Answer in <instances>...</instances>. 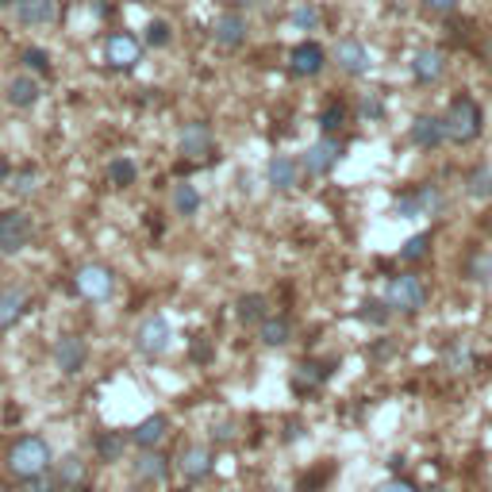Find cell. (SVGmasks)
Wrapping results in <instances>:
<instances>
[{"label":"cell","instance_id":"obj_21","mask_svg":"<svg viewBox=\"0 0 492 492\" xmlns=\"http://www.w3.org/2000/svg\"><path fill=\"white\" fill-rule=\"evenodd\" d=\"M201 204H204V196L196 185L189 182H177L170 189V208H173V216H182V220H192V216H201Z\"/></svg>","mask_w":492,"mask_h":492},{"label":"cell","instance_id":"obj_20","mask_svg":"<svg viewBox=\"0 0 492 492\" xmlns=\"http://www.w3.org/2000/svg\"><path fill=\"white\" fill-rule=\"evenodd\" d=\"M177 466H182L189 481H204V477H212V469H216V458H212L208 447H185L182 458H177Z\"/></svg>","mask_w":492,"mask_h":492},{"label":"cell","instance_id":"obj_25","mask_svg":"<svg viewBox=\"0 0 492 492\" xmlns=\"http://www.w3.org/2000/svg\"><path fill=\"white\" fill-rule=\"evenodd\" d=\"M104 177H108V185H112V189H131V185L139 182V166H135V162H131L127 154H120V158H112V162H108Z\"/></svg>","mask_w":492,"mask_h":492},{"label":"cell","instance_id":"obj_46","mask_svg":"<svg viewBox=\"0 0 492 492\" xmlns=\"http://www.w3.org/2000/svg\"><path fill=\"white\" fill-rule=\"evenodd\" d=\"M8 173H12V162H8L5 154H0V185H5V182H8Z\"/></svg>","mask_w":492,"mask_h":492},{"label":"cell","instance_id":"obj_41","mask_svg":"<svg viewBox=\"0 0 492 492\" xmlns=\"http://www.w3.org/2000/svg\"><path fill=\"white\" fill-rule=\"evenodd\" d=\"M358 316H362L366 323H373V327H385L392 311H389L381 300H366V304H362V311H358Z\"/></svg>","mask_w":492,"mask_h":492},{"label":"cell","instance_id":"obj_38","mask_svg":"<svg viewBox=\"0 0 492 492\" xmlns=\"http://www.w3.org/2000/svg\"><path fill=\"white\" fill-rule=\"evenodd\" d=\"M428 254H431V235H428V231L412 235V239H408V242L400 246V258H404V261H423Z\"/></svg>","mask_w":492,"mask_h":492},{"label":"cell","instance_id":"obj_4","mask_svg":"<svg viewBox=\"0 0 492 492\" xmlns=\"http://www.w3.org/2000/svg\"><path fill=\"white\" fill-rule=\"evenodd\" d=\"M385 304L392 311H404V316H416V311L428 304V285H423L416 273H397L385 285Z\"/></svg>","mask_w":492,"mask_h":492},{"label":"cell","instance_id":"obj_16","mask_svg":"<svg viewBox=\"0 0 492 492\" xmlns=\"http://www.w3.org/2000/svg\"><path fill=\"white\" fill-rule=\"evenodd\" d=\"M246 15L242 12H223L216 24H212V43L220 46V51H239L246 43Z\"/></svg>","mask_w":492,"mask_h":492},{"label":"cell","instance_id":"obj_3","mask_svg":"<svg viewBox=\"0 0 492 492\" xmlns=\"http://www.w3.org/2000/svg\"><path fill=\"white\" fill-rule=\"evenodd\" d=\"M143 51H146L143 39L127 35V31H112V35L104 39L101 58H104V65H108L112 74H131V70H139Z\"/></svg>","mask_w":492,"mask_h":492},{"label":"cell","instance_id":"obj_49","mask_svg":"<svg viewBox=\"0 0 492 492\" xmlns=\"http://www.w3.org/2000/svg\"><path fill=\"white\" fill-rule=\"evenodd\" d=\"M488 227H492V220H488Z\"/></svg>","mask_w":492,"mask_h":492},{"label":"cell","instance_id":"obj_13","mask_svg":"<svg viewBox=\"0 0 492 492\" xmlns=\"http://www.w3.org/2000/svg\"><path fill=\"white\" fill-rule=\"evenodd\" d=\"M408 70H412V81L416 85H435L447 74V51H438V46H419L408 62Z\"/></svg>","mask_w":492,"mask_h":492},{"label":"cell","instance_id":"obj_40","mask_svg":"<svg viewBox=\"0 0 492 492\" xmlns=\"http://www.w3.org/2000/svg\"><path fill=\"white\" fill-rule=\"evenodd\" d=\"M335 473V466H320V469H311V473H304L300 477V485H297V492H323V485H327V477Z\"/></svg>","mask_w":492,"mask_h":492},{"label":"cell","instance_id":"obj_9","mask_svg":"<svg viewBox=\"0 0 492 492\" xmlns=\"http://www.w3.org/2000/svg\"><path fill=\"white\" fill-rule=\"evenodd\" d=\"M31 235H35V223H31L27 212H20V208L0 212V251L5 254H20L31 242Z\"/></svg>","mask_w":492,"mask_h":492},{"label":"cell","instance_id":"obj_37","mask_svg":"<svg viewBox=\"0 0 492 492\" xmlns=\"http://www.w3.org/2000/svg\"><path fill=\"white\" fill-rule=\"evenodd\" d=\"M466 277H469V281H492V254L488 251H469Z\"/></svg>","mask_w":492,"mask_h":492},{"label":"cell","instance_id":"obj_26","mask_svg":"<svg viewBox=\"0 0 492 492\" xmlns=\"http://www.w3.org/2000/svg\"><path fill=\"white\" fill-rule=\"evenodd\" d=\"M235 316H239V323L258 327L261 320L270 316V304H266V297H258V292H242L239 304H235Z\"/></svg>","mask_w":492,"mask_h":492},{"label":"cell","instance_id":"obj_43","mask_svg":"<svg viewBox=\"0 0 492 492\" xmlns=\"http://www.w3.org/2000/svg\"><path fill=\"white\" fill-rule=\"evenodd\" d=\"M189 354H192V362H212V342H208L204 335H196L192 347H189Z\"/></svg>","mask_w":492,"mask_h":492},{"label":"cell","instance_id":"obj_8","mask_svg":"<svg viewBox=\"0 0 492 492\" xmlns=\"http://www.w3.org/2000/svg\"><path fill=\"white\" fill-rule=\"evenodd\" d=\"M342 162V143L335 139V135H323V139H316L308 146V151L300 154V170L308 173V177H327L335 166Z\"/></svg>","mask_w":492,"mask_h":492},{"label":"cell","instance_id":"obj_44","mask_svg":"<svg viewBox=\"0 0 492 492\" xmlns=\"http://www.w3.org/2000/svg\"><path fill=\"white\" fill-rule=\"evenodd\" d=\"M31 492H58V477L54 473H39V477H31Z\"/></svg>","mask_w":492,"mask_h":492},{"label":"cell","instance_id":"obj_12","mask_svg":"<svg viewBox=\"0 0 492 492\" xmlns=\"http://www.w3.org/2000/svg\"><path fill=\"white\" fill-rule=\"evenodd\" d=\"M177 151H182L189 162H201L204 154H212V151H216V135H212V123L189 120L182 131H177Z\"/></svg>","mask_w":492,"mask_h":492},{"label":"cell","instance_id":"obj_6","mask_svg":"<svg viewBox=\"0 0 492 492\" xmlns=\"http://www.w3.org/2000/svg\"><path fill=\"white\" fill-rule=\"evenodd\" d=\"M447 208V201H442V192L438 185L431 182H423L416 189H408L397 196V212H400V220H419V216H438V212Z\"/></svg>","mask_w":492,"mask_h":492},{"label":"cell","instance_id":"obj_33","mask_svg":"<svg viewBox=\"0 0 492 492\" xmlns=\"http://www.w3.org/2000/svg\"><path fill=\"white\" fill-rule=\"evenodd\" d=\"M347 120H350V108L342 101H331L320 112V131H323V135H335V131L347 127Z\"/></svg>","mask_w":492,"mask_h":492},{"label":"cell","instance_id":"obj_34","mask_svg":"<svg viewBox=\"0 0 492 492\" xmlns=\"http://www.w3.org/2000/svg\"><path fill=\"white\" fill-rule=\"evenodd\" d=\"M96 458H101V462H120L123 458V447H127V438L123 435H116V431H104V435H96Z\"/></svg>","mask_w":492,"mask_h":492},{"label":"cell","instance_id":"obj_22","mask_svg":"<svg viewBox=\"0 0 492 492\" xmlns=\"http://www.w3.org/2000/svg\"><path fill=\"white\" fill-rule=\"evenodd\" d=\"M27 292L24 289H0V331H8V327H15L24 320L27 311Z\"/></svg>","mask_w":492,"mask_h":492},{"label":"cell","instance_id":"obj_39","mask_svg":"<svg viewBox=\"0 0 492 492\" xmlns=\"http://www.w3.org/2000/svg\"><path fill=\"white\" fill-rule=\"evenodd\" d=\"M358 116H362V120H381L385 116V101H381V96H377V93H362V101H358Z\"/></svg>","mask_w":492,"mask_h":492},{"label":"cell","instance_id":"obj_29","mask_svg":"<svg viewBox=\"0 0 492 492\" xmlns=\"http://www.w3.org/2000/svg\"><path fill=\"white\" fill-rule=\"evenodd\" d=\"M54 477H58V488H77L85 485V462L77 454H65L62 462H54Z\"/></svg>","mask_w":492,"mask_h":492},{"label":"cell","instance_id":"obj_5","mask_svg":"<svg viewBox=\"0 0 492 492\" xmlns=\"http://www.w3.org/2000/svg\"><path fill=\"white\" fill-rule=\"evenodd\" d=\"M74 292L85 300H112L116 297V273H112L108 266H101V261H89V266H81L74 273Z\"/></svg>","mask_w":492,"mask_h":492},{"label":"cell","instance_id":"obj_47","mask_svg":"<svg viewBox=\"0 0 492 492\" xmlns=\"http://www.w3.org/2000/svg\"><path fill=\"white\" fill-rule=\"evenodd\" d=\"M0 8H12V0H0Z\"/></svg>","mask_w":492,"mask_h":492},{"label":"cell","instance_id":"obj_28","mask_svg":"<svg viewBox=\"0 0 492 492\" xmlns=\"http://www.w3.org/2000/svg\"><path fill=\"white\" fill-rule=\"evenodd\" d=\"M258 339L266 342V347H285V342L292 339V327H289V320H281V316H266L258 323Z\"/></svg>","mask_w":492,"mask_h":492},{"label":"cell","instance_id":"obj_36","mask_svg":"<svg viewBox=\"0 0 492 492\" xmlns=\"http://www.w3.org/2000/svg\"><path fill=\"white\" fill-rule=\"evenodd\" d=\"M289 27H292V31H316V27H320V8H316V5H308V0L292 5V12H289Z\"/></svg>","mask_w":492,"mask_h":492},{"label":"cell","instance_id":"obj_7","mask_svg":"<svg viewBox=\"0 0 492 492\" xmlns=\"http://www.w3.org/2000/svg\"><path fill=\"white\" fill-rule=\"evenodd\" d=\"M327 62H335L347 77H366V74L373 70V54H369V46H366L362 39H354V35L339 39V43H335V51L327 54Z\"/></svg>","mask_w":492,"mask_h":492},{"label":"cell","instance_id":"obj_18","mask_svg":"<svg viewBox=\"0 0 492 492\" xmlns=\"http://www.w3.org/2000/svg\"><path fill=\"white\" fill-rule=\"evenodd\" d=\"M300 162L297 158H289V154H273L270 158V166H266V182L277 189V192H292L300 185Z\"/></svg>","mask_w":492,"mask_h":492},{"label":"cell","instance_id":"obj_24","mask_svg":"<svg viewBox=\"0 0 492 492\" xmlns=\"http://www.w3.org/2000/svg\"><path fill=\"white\" fill-rule=\"evenodd\" d=\"M39 185H43V173H39V166H20V170L12 166L8 182H5V189H12L15 196H35V192H39Z\"/></svg>","mask_w":492,"mask_h":492},{"label":"cell","instance_id":"obj_23","mask_svg":"<svg viewBox=\"0 0 492 492\" xmlns=\"http://www.w3.org/2000/svg\"><path fill=\"white\" fill-rule=\"evenodd\" d=\"M166 431H170V419L166 416H146L135 431H131V442H135L139 450H154L162 438H166Z\"/></svg>","mask_w":492,"mask_h":492},{"label":"cell","instance_id":"obj_42","mask_svg":"<svg viewBox=\"0 0 492 492\" xmlns=\"http://www.w3.org/2000/svg\"><path fill=\"white\" fill-rule=\"evenodd\" d=\"M419 5H423V12L442 15V20H447V15H454V12H458V5H462V0H419Z\"/></svg>","mask_w":492,"mask_h":492},{"label":"cell","instance_id":"obj_35","mask_svg":"<svg viewBox=\"0 0 492 492\" xmlns=\"http://www.w3.org/2000/svg\"><path fill=\"white\" fill-rule=\"evenodd\" d=\"M173 43V24L170 20H151L143 31V46H154V51H166Z\"/></svg>","mask_w":492,"mask_h":492},{"label":"cell","instance_id":"obj_45","mask_svg":"<svg viewBox=\"0 0 492 492\" xmlns=\"http://www.w3.org/2000/svg\"><path fill=\"white\" fill-rule=\"evenodd\" d=\"M373 492H419L412 481H404V477H392V481H385V485H377Z\"/></svg>","mask_w":492,"mask_h":492},{"label":"cell","instance_id":"obj_32","mask_svg":"<svg viewBox=\"0 0 492 492\" xmlns=\"http://www.w3.org/2000/svg\"><path fill=\"white\" fill-rule=\"evenodd\" d=\"M20 65H24L27 74H35V77H51L54 74L51 54H46L43 46H24V51H20Z\"/></svg>","mask_w":492,"mask_h":492},{"label":"cell","instance_id":"obj_19","mask_svg":"<svg viewBox=\"0 0 492 492\" xmlns=\"http://www.w3.org/2000/svg\"><path fill=\"white\" fill-rule=\"evenodd\" d=\"M408 139L419 151H438L447 143V131H442V116H416L412 127H408Z\"/></svg>","mask_w":492,"mask_h":492},{"label":"cell","instance_id":"obj_17","mask_svg":"<svg viewBox=\"0 0 492 492\" xmlns=\"http://www.w3.org/2000/svg\"><path fill=\"white\" fill-rule=\"evenodd\" d=\"M54 362H58V369H62L65 377H77L81 369H85V362H89V342L81 339V335L58 339V342H54Z\"/></svg>","mask_w":492,"mask_h":492},{"label":"cell","instance_id":"obj_11","mask_svg":"<svg viewBox=\"0 0 492 492\" xmlns=\"http://www.w3.org/2000/svg\"><path fill=\"white\" fill-rule=\"evenodd\" d=\"M323 65H327V51H323L320 43H311V39L297 43V46L289 51V58H285V70H289L292 77H300V81L320 77Z\"/></svg>","mask_w":492,"mask_h":492},{"label":"cell","instance_id":"obj_48","mask_svg":"<svg viewBox=\"0 0 492 492\" xmlns=\"http://www.w3.org/2000/svg\"><path fill=\"white\" fill-rule=\"evenodd\" d=\"M431 492H442V488H431Z\"/></svg>","mask_w":492,"mask_h":492},{"label":"cell","instance_id":"obj_14","mask_svg":"<svg viewBox=\"0 0 492 492\" xmlns=\"http://www.w3.org/2000/svg\"><path fill=\"white\" fill-rule=\"evenodd\" d=\"M39 96H43V85H39V77H35V74L20 70V74H12V77L5 81V101H8V108L27 112V108H35V104H39Z\"/></svg>","mask_w":492,"mask_h":492},{"label":"cell","instance_id":"obj_10","mask_svg":"<svg viewBox=\"0 0 492 492\" xmlns=\"http://www.w3.org/2000/svg\"><path fill=\"white\" fill-rule=\"evenodd\" d=\"M170 339H173V327L166 316H146L135 331V350L146 358H158L170 350Z\"/></svg>","mask_w":492,"mask_h":492},{"label":"cell","instance_id":"obj_27","mask_svg":"<svg viewBox=\"0 0 492 492\" xmlns=\"http://www.w3.org/2000/svg\"><path fill=\"white\" fill-rule=\"evenodd\" d=\"M166 469H170L166 458H162L158 450H146V454H139V462H135V481H143V485L162 481V477H166Z\"/></svg>","mask_w":492,"mask_h":492},{"label":"cell","instance_id":"obj_2","mask_svg":"<svg viewBox=\"0 0 492 492\" xmlns=\"http://www.w3.org/2000/svg\"><path fill=\"white\" fill-rule=\"evenodd\" d=\"M51 447H46V438L39 435H24V438H15L12 442V450H8V473L15 481H31V477H39V473L51 466Z\"/></svg>","mask_w":492,"mask_h":492},{"label":"cell","instance_id":"obj_30","mask_svg":"<svg viewBox=\"0 0 492 492\" xmlns=\"http://www.w3.org/2000/svg\"><path fill=\"white\" fill-rule=\"evenodd\" d=\"M466 192L473 201H492V162H481L477 170L466 173Z\"/></svg>","mask_w":492,"mask_h":492},{"label":"cell","instance_id":"obj_1","mask_svg":"<svg viewBox=\"0 0 492 492\" xmlns=\"http://www.w3.org/2000/svg\"><path fill=\"white\" fill-rule=\"evenodd\" d=\"M442 131H447V143L454 146H469L481 139L485 131V108L473 101L469 93H458L447 104V116H442Z\"/></svg>","mask_w":492,"mask_h":492},{"label":"cell","instance_id":"obj_15","mask_svg":"<svg viewBox=\"0 0 492 492\" xmlns=\"http://www.w3.org/2000/svg\"><path fill=\"white\" fill-rule=\"evenodd\" d=\"M12 12L24 27H54L62 5L58 0H12Z\"/></svg>","mask_w":492,"mask_h":492},{"label":"cell","instance_id":"obj_31","mask_svg":"<svg viewBox=\"0 0 492 492\" xmlns=\"http://www.w3.org/2000/svg\"><path fill=\"white\" fill-rule=\"evenodd\" d=\"M327 366H320V362H304V366H297L292 369V389L297 392H311V389H320L323 381H327Z\"/></svg>","mask_w":492,"mask_h":492}]
</instances>
